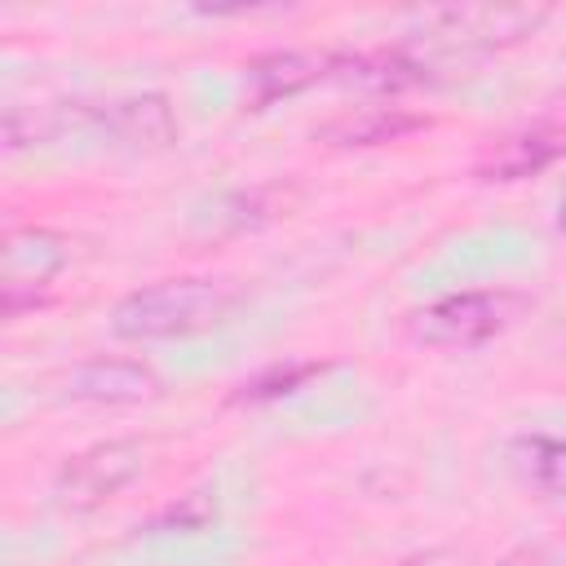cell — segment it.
Masks as SVG:
<instances>
[{"label": "cell", "mask_w": 566, "mask_h": 566, "mask_svg": "<svg viewBox=\"0 0 566 566\" xmlns=\"http://www.w3.org/2000/svg\"><path fill=\"white\" fill-rule=\"evenodd\" d=\"M239 305L226 279H159L115 301L111 332L119 340H172L217 327Z\"/></svg>", "instance_id": "obj_1"}, {"label": "cell", "mask_w": 566, "mask_h": 566, "mask_svg": "<svg viewBox=\"0 0 566 566\" xmlns=\"http://www.w3.org/2000/svg\"><path fill=\"white\" fill-rule=\"evenodd\" d=\"M526 310V296L504 292V287H478V292H451L424 310L411 314L407 332L416 345L433 349H478L509 332L517 314Z\"/></svg>", "instance_id": "obj_2"}, {"label": "cell", "mask_w": 566, "mask_h": 566, "mask_svg": "<svg viewBox=\"0 0 566 566\" xmlns=\"http://www.w3.org/2000/svg\"><path fill=\"white\" fill-rule=\"evenodd\" d=\"M544 22L548 9H531V4H451V9H424L416 18L420 40L438 49H504L535 35Z\"/></svg>", "instance_id": "obj_3"}, {"label": "cell", "mask_w": 566, "mask_h": 566, "mask_svg": "<svg viewBox=\"0 0 566 566\" xmlns=\"http://www.w3.org/2000/svg\"><path fill=\"white\" fill-rule=\"evenodd\" d=\"M142 464H146V447L137 438L93 442L57 469L53 495H57L62 509H97V504L115 500L142 473Z\"/></svg>", "instance_id": "obj_4"}, {"label": "cell", "mask_w": 566, "mask_h": 566, "mask_svg": "<svg viewBox=\"0 0 566 566\" xmlns=\"http://www.w3.org/2000/svg\"><path fill=\"white\" fill-rule=\"evenodd\" d=\"M66 239L49 226H18L0 252V301L4 314H22L40 301V292L66 270Z\"/></svg>", "instance_id": "obj_5"}, {"label": "cell", "mask_w": 566, "mask_h": 566, "mask_svg": "<svg viewBox=\"0 0 566 566\" xmlns=\"http://www.w3.org/2000/svg\"><path fill=\"white\" fill-rule=\"evenodd\" d=\"M159 389H164L159 376L137 358H88L71 367L62 380V394L71 402H106V407L150 402Z\"/></svg>", "instance_id": "obj_6"}, {"label": "cell", "mask_w": 566, "mask_h": 566, "mask_svg": "<svg viewBox=\"0 0 566 566\" xmlns=\"http://www.w3.org/2000/svg\"><path fill=\"white\" fill-rule=\"evenodd\" d=\"M93 119L115 146H128V150H164L177 142V115L164 93L115 97L102 111H93Z\"/></svg>", "instance_id": "obj_7"}, {"label": "cell", "mask_w": 566, "mask_h": 566, "mask_svg": "<svg viewBox=\"0 0 566 566\" xmlns=\"http://www.w3.org/2000/svg\"><path fill=\"white\" fill-rule=\"evenodd\" d=\"M562 155H566V124H531V128L495 142L491 155L478 164V177L482 181H517V177L548 168Z\"/></svg>", "instance_id": "obj_8"}, {"label": "cell", "mask_w": 566, "mask_h": 566, "mask_svg": "<svg viewBox=\"0 0 566 566\" xmlns=\"http://www.w3.org/2000/svg\"><path fill=\"white\" fill-rule=\"evenodd\" d=\"M332 62L327 53H310V49H279V53H265L248 66V80H252V97L256 102H279V97H292L310 84H318L323 75H332Z\"/></svg>", "instance_id": "obj_9"}, {"label": "cell", "mask_w": 566, "mask_h": 566, "mask_svg": "<svg viewBox=\"0 0 566 566\" xmlns=\"http://www.w3.org/2000/svg\"><path fill=\"white\" fill-rule=\"evenodd\" d=\"M509 464L531 491L548 500H566V438L522 433L509 442Z\"/></svg>", "instance_id": "obj_10"}, {"label": "cell", "mask_w": 566, "mask_h": 566, "mask_svg": "<svg viewBox=\"0 0 566 566\" xmlns=\"http://www.w3.org/2000/svg\"><path fill=\"white\" fill-rule=\"evenodd\" d=\"M411 128H420L416 115H407V111H398V106H367V111H358V115H345V119L327 124L323 133H327L332 142H340V146H376V142H398V137L411 133Z\"/></svg>", "instance_id": "obj_11"}, {"label": "cell", "mask_w": 566, "mask_h": 566, "mask_svg": "<svg viewBox=\"0 0 566 566\" xmlns=\"http://www.w3.org/2000/svg\"><path fill=\"white\" fill-rule=\"evenodd\" d=\"M66 124H71V111L66 106H22V102H13L4 111V146L9 150L40 146L49 137H57Z\"/></svg>", "instance_id": "obj_12"}, {"label": "cell", "mask_w": 566, "mask_h": 566, "mask_svg": "<svg viewBox=\"0 0 566 566\" xmlns=\"http://www.w3.org/2000/svg\"><path fill=\"white\" fill-rule=\"evenodd\" d=\"M500 566H566V544L557 539H526L500 557Z\"/></svg>", "instance_id": "obj_13"}, {"label": "cell", "mask_w": 566, "mask_h": 566, "mask_svg": "<svg viewBox=\"0 0 566 566\" xmlns=\"http://www.w3.org/2000/svg\"><path fill=\"white\" fill-rule=\"evenodd\" d=\"M314 371H318V363H301V367H287V371H270V376L243 385V398H279V394H287L296 380H305V376H314Z\"/></svg>", "instance_id": "obj_14"}, {"label": "cell", "mask_w": 566, "mask_h": 566, "mask_svg": "<svg viewBox=\"0 0 566 566\" xmlns=\"http://www.w3.org/2000/svg\"><path fill=\"white\" fill-rule=\"evenodd\" d=\"M557 230L566 234V190H562V199H557Z\"/></svg>", "instance_id": "obj_15"}]
</instances>
